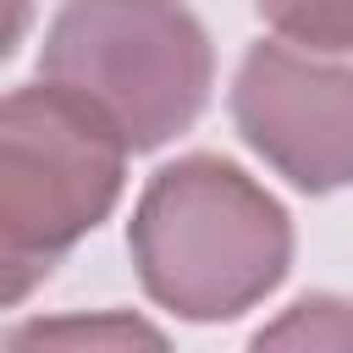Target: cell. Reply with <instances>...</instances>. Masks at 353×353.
<instances>
[{
	"mask_svg": "<svg viewBox=\"0 0 353 353\" xmlns=\"http://www.w3.org/2000/svg\"><path fill=\"white\" fill-rule=\"evenodd\" d=\"M193 188L182 165L160 171L138 215V259L149 292L210 320L232 314L243 298L270 287L287 259V226L270 199H259L243 171L210 160V226H199Z\"/></svg>",
	"mask_w": 353,
	"mask_h": 353,
	"instance_id": "obj_1",
	"label": "cell"
},
{
	"mask_svg": "<svg viewBox=\"0 0 353 353\" xmlns=\"http://www.w3.org/2000/svg\"><path fill=\"white\" fill-rule=\"evenodd\" d=\"M44 72L66 83V94H94L99 110L121 116V138L132 149H149L204 105L210 55H204V33L182 6H165L143 50H110V39L94 33L66 6V17L55 22Z\"/></svg>",
	"mask_w": 353,
	"mask_h": 353,
	"instance_id": "obj_2",
	"label": "cell"
},
{
	"mask_svg": "<svg viewBox=\"0 0 353 353\" xmlns=\"http://www.w3.org/2000/svg\"><path fill=\"white\" fill-rule=\"evenodd\" d=\"M325 44H259L237 77V121L298 188L353 176V61Z\"/></svg>",
	"mask_w": 353,
	"mask_h": 353,
	"instance_id": "obj_3",
	"label": "cell"
},
{
	"mask_svg": "<svg viewBox=\"0 0 353 353\" xmlns=\"http://www.w3.org/2000/svg\"><path fill=\"white\" fill-rule=\"evenodd\" d=\"M259 11L303 44L353 50V0H259Z\"/></svg>",
	"mask_w": 353,
	"mask_h": 353,
	"instance_id": "obj_4",
	"label": "cell"
}]
</instances>
